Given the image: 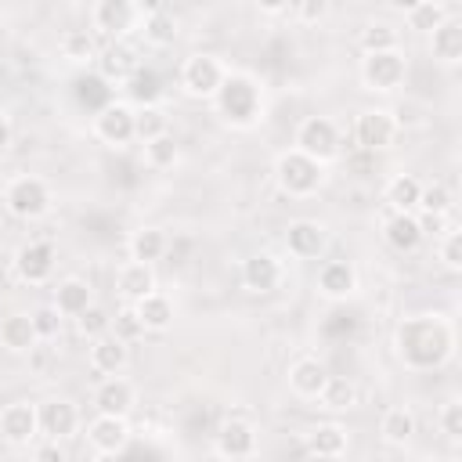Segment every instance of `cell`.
Listing matches in <instances>:
<instances>
[{"mask_svg":"<svg viewBox=\"0 0 462 462\" xmlns=\"http://www.w3.org/2000/svg\"><path fill=\"white\" fill-rule=\"evenodd\" d=\"M393 346H397V357L408 365V368H440L451 354H455V328L451 321H444L440 314H419V318H404L397 325V336H393Z\"/></svg>","mask_w":462,"mask_h":462,"instance_id":"6da1fadb","label":"cell"},{"mask_svg":"<svg viewBox=\"0 0 462 462\" xmlns=\"http://www.w3.org/2000/svg\"><path fill=\"white\" fill-rule=\"evenodd\" d=\"M213 105L220 112L224 123L231 126H253L263 116V90L253 76L245 72H227L220 90L213 94Z\"/></svg>","mask_w":462,"mask_h":462,"instance_id":"7a4b0ae2","label":"cell"},{"mask_svg":"<svg viewBox=\"0 0 462 462\" xmlns=\"http://www.w3.org/2000/svg\"><path fill=\"white\" fill-rule=\"evenodd\" d=\"M274 180L289 199H310L325 184V162L303 155L300 148H289L274 159Z\"/></svg>","mask_w":462,"mask_h":462,"instance_id":"3957f363","label":"cell"},{"mask_svg":"<svg viewBox=\"0 0 462 462\" xmlns=\"http://www.w3.org/2000/svg\"><path fill=\"white\" fill-rule=\"evenodd\" d=\"M51 206H54L51 184L36 173H18L4 184V209L14 220H40L51 213Z\"/></svg>","mask_w":462,"mask_h":462,"instance_id":"277c9868","label":"cell"},{"mask_svg":"<svg viewBox=\"0 0 462 462\" xmlns=\"http://www.w3.org/2000/svg\"><path fill=\"white\" fill-rule=\"evenodd\" d=\"M408 76V58L401 47H390V51H368L361 58V83L365 90H375V94H390L404 83Z\"/></svg>","mask_w":462,"mask_h":462,"instance_id":"5b68a950","label":"cell"},{"mask_svg":"<svg viewBox=\"0 0 462 462\" xmlns=\"http://www.w3.org/2000/svg\"><path fill=\"white\" fill-rule=\"evenodd\" d=\"M292 148H300L303 155H310L318 162H332L339 155V126L328 116H307L296 126Z\"/></svg>","mask_w":462,"mask_h":462,"instance_id":"8992f818","label":"cell"},{"mask_svg":"<svg viewBox=\"0 0 462 462\" xmlns=\"http://www.w3.org/2000/svg\"><path fill=\"white\" fill-rule=\"evenodd\" d=\"M227 76V65L217 54H191L180 65V87L188 97H213Z\"/></svg>","mask_w":462,"mask_h":462,"instance_id":"52a82bcc","label":"cell"},{"mask_svg":"<svg viewBox=\"0 0 462 462\" xmlns=\"http://www.w3.org/2000/svg\"><path fill=\"white\" fill-rule=\"evenodd\" d=\"M256 448H260V433H256V426H253L249 419H242V415L224 419L220 430H217V437H213V451H217L220 458H253Z\"/></svg>","mask_w":462,"mask_h":462,"instance_id":"ba28073f","label":"cell"},{"mask_svg":"<svg viewBox=\"0 0 462 462\" xmlns=\"http://www.w3.org/2000/svg\"><path fill=\"white\" fill-rule=\"evenodd\" d=\"M40 437V415L32 401H11L0 408V440L11 448H29Z\"/></svg>","mask_w":462,"mask_h":462,"instance_id":"9c48e42d","label":"cell"},{"mask_svg":"<svg viewBox=\"0 0 462 462\" xmlns=\"http://www.w3.org/2000/svg\"><path fill=\"white\" fill-rule=\"evenodd\" d=\"M130 422L126 415H94L87 422V444L94 455H123L130 448Z\"/></svg>","mask_w":462,"mask_h":462,"instance_id":"30bf717a","label":"cell"},{"mask_svg":"<svg viewBox=\"0 0 462 462\" xmlns=\"http://www.w3.org/2000/svg\"><path fill=\"white\" fill-rule=\"evenodd\" d=\"M14 274L25 282V285H47L54 278V263H58V253L51 242H25L18 245L14 253Z\"/></svg>","mask_w":462,"mask_h":462,"instance_id":"8fae6325","label":"cell"},{"mask_svg":"<svg viewBox=\"0 0 462 462\" xmlns=\"http://www.w3.org/2000/svg\"><path fill=\"white\" fill-rule=\"evenodd\" d=\"M137 22H141V7L134 0H97L90 11L94 32H105L112 40H123L130 29H137Z\"/></svg>","mask_w":462,"mask_h":462,"instance_id":"7c38bea8","label":"cell"},{"mask_svg":"<svg viewBox=\"0 0 462 462\" xmlns=\"http://www.w3.org/2000/svg\"><path fill=\"white\" fill-rule=\"evenodd\" d=\"M393 137H397L393 112H386V108H365V112H357V119H354V141L365 152H383V148L393 144Z\"/></svg>","mask_w":462,"mask_h":462,"instance_id":"4fadbf2b","label":"cell"},{"mask_svg":"<svg viewBox=\"0 0 462 462\" xmlns=\"http://www.w3.org/2000/svg\"><path fill=\"white\" fill-rule=\"evenodd\" d=\"M94 137L112 144V148L130 144L134 141V108L123 101H105L94 112Z\"/></svg>","mask_w":462,"mask_h":462,"instance_id":"5bb4252c","label":"cell"},{"mask_svg":"<svg viewBox=\"0 0 462 462\" xmlns=\"http://www.w3.org/2000/svg\"><path fill=\"white\" fill-rule=\"evenodd\" d=\"M36 415H40V437H54V440H65L79 430V408L69 401V397H47L36 404Z\"/></svg>","mask_w":462,"mask_h":462,"instance_id":"9a60e30c","label":"cell"},{"mask_svg":"<svg viewBox=\"0 0 462 462\" xmlns=\"http://www.w3.org/2000/svg\"><path fill=\"white\" fill-rule=\"evenodd\" d=\"M282 278H285V267L274 253H253V256L242 260V285L256 296L274 292L282 285Z\"/></svg>","mask_w":462,"mask_h":462,"instance_id":"2e32d148","label":"cell"},{"mask_svg":"<svg viewBox=\"0 0 462 462\" xmlns=\"http://www.w3.org/2000/svg\"><path fill=\"white\" fill-rule=\"evenodd\" d=\"M325 245H328V231H325V224H318V220L300 217V220H292L289 231H285V249H289V256H296V260H318V256L325 253Z\"/></svg>","mask_w":462,"mask_h":462,"instance_id":"e0dca14e","label":"cell"},{"mask_svg":"<svg viewBox=\"0 0 462 462\" xmlns=\"http://www.w3.org/2000/svg\"><path fill=\"white\" fill-rule=\"evenodd\" d=\"M314 285H318V296L339 303V300H350L357 292V271H354L350 260H325L318 267Z\"/></svg>","mask_w":462,"mask_h":462,"instance_id":"ac0fdd59","label":"cell"},{"mask_svg":"<svg viewBox=\"0 0 462 462\" xmlns=\"http://www.w3.org/2000/svg\"><path fill=\"white\" fill-rule=\"evenodd\" d=\"M90 368L97 375H123L126 365H130V343L119 339L116 332H105V336H94L90 339Z\"/></svg>","mask_w":462,"mask_h":462,"instance_id":"d6986e66","label":"cell"},{"mask_svg":"<svg viewBox=\"0 0 462 462\" xmlns=\"http://www.w3.org/2000/svg\"><path fill=\"white\" fill-rule=\"evenodd\" d=\"M422 224H419V213L411 209H393L386 220H383V242L393 249V253H415L422 245Z\"/></svg>","mask_w":462,"mask_h":462,"instance_id":"ffe728a7","label":"cell"},{"mask_svg":"<svg viewBox=\"0 0 462 462\" xmlns=\"http://www.w3.org/2000/svg\"><path fill=\"white\" fill-rule=\"evenodd\" d=\"M137 404V390L123 375H105L94 390V411L101 415H130Z\"/></svg>","mask_w":462,"mask_h":462,"instance_id":"44dd1931","label":"cell"},{"mask_svg":"<svg viewBox=\"0 0 462 462\" xmlns=\"http://www.w3.org/2000/svg\"><path fill=\"white\" fill-rule=\"evenodd\" d=\"M152 289H155V271H152V263L130 256V260L116 271V292H119L123 303H137V300L148 296Z\"/></svg>","mask_w":462,"mask_h":462,"instance_id":"7402d4cb","label":"cell"},{"mask_svg":"<svg viewBox=\"0 0 462 462\" xmlns=\"http://www.w3.org/2000/svg\"><path fill=\"white\" fill-rule=\"evenodd\" d=\"M51 303L58 307L61 318H79V314L94 303V289H90L87 278L69 274V278H61V282L54 285V300H51Z\"/></svg>","mask_w":462,"mask_h":462,"instance_id":"603a6c76","label":"cell"},{"mask_svg":"<svg viewBox=\"0 0 462 462\" xmlns=\"http://www.w3.org/2000/svg\"><path fill=\"white\" fill-rule=\"evenodd\" d=\"M325 379H328V368L318 357H296L289 365V390L296 397H303V401H314L321 393Z\"/></svg>","mask_w":462,"mask_h":462,"instance_id":"cb8c5ba5","label":"cell"},{"mask_svg":"<svg viewBox=\"0 0 462 462\" xmlns=\"http://www.w3.org/2000/svg\"><path fill=\"white\" fill-rule=\"evenodd\" d=\"M36 343H40V336H36L29 314L14 310V314L0 318V346L7 354H29V350H36Z\"/></svg>","mask_w":462,"mask_h":462,"instance_id":"d4e9b609","label":"cell"},{"mask_svg":"<svg viewBox=\"0 0 462 462\" xmlns=\"http://www.w3.org/2000/svg\"><path fill=\"white\" fill-rule=\"evenodd\" d=\"M430 51L440 65H458L462 61V22L458 18H444L433 32H430Z\"/></svg>","mask_w":462,"mask_h":462,"instance_id":"484cf974","label":"cell"},{"mask_svg":"<svg viewBox=\"0 0 462 462\" xmlns=\"http://www.w3.org/2000/svg\"><path fill=\"white\" fill-rule=\"evenodd\" d=\"M134 310H137V318H141V325H144V332H166L170 325H173V300L166 296V292H159V289H152L148 296H141L137 303H134Z\"/></svg>","mask_w":462,"mask_h":462,"instance_id":"4316f807","label":"cell"},{"mask_svg":"<svg viewBox=\"0 0 462 462\" xmlns=\"http://www.w3.org/2000/svg\"><path fill=\"white\" fill-rule=\"evenodd\" d=\"M303 451L314 458H339V455H346V430L339 422H321L307 433Z\"/></svg>","mask_w":462,"mask_h":462,"instance_id":"83f0119b","label":"cell"},{"mask_svg":"<svg viewBox=\"0 0 462 462\" xmlns=\"http://www.w3.org/2000/svg\"><path fill=\"white\" fill-rule=\"evenodd\" d=\"M141 36H144V43L148 47H170L173 40H177V32H180V25H177V14L173 11H166V7H155V11H148V14H141Z\"/></svg>","mask_w":462,"mask_h":462,"instance_id":"f1b7e54d","label":"cell"},{"mask_svg":"<svg viewBox=\"0 0 462 462\" xmlns=\"http://www.w3.org/2000/svg\"><path fill=\"white\" fill-rule=\"evenodd\" d=\"M94 61L101 65V76H105V79H130V76L141 69L137 54H134L123 40H112V43L101 51V58H94Z\"/></svg>","mask_w":462,"mask_h":462,"instance_id":"f546056e","label":"cell"},{"mask_svg":"<svg viewBox=\"0 0 462 462\" xmlns=\"http://www.w3.org/2000/svg\"><path fill=\"white\" fill-rule=\"evenodd\" d=\"M415 430H419V426H415L411 408H390V411H383V419H379V437H383L390 448L411 444Z\"/></svg>","mask_w":462,"mask_h":462,"instance_id":"4dcf8cb0","label":"cell"},{"mask_svg":"<svg viewBox=\"0 0 462 462\" xmlns=\"http://www.w3.org/2000/svg\"><path fill=\"white\" fill-rule=\"evenodd\" d=\"M159 134H170V116H166V108L155 105V101L134 108V141L144 144V141H152V137H159Z\"/></svg>","mask_w":462,"mask_h":462,"instance_id":"1f68e13d","label":"cell"},{"mask_svg":"<svg viewBox=\"0 0 462 462\" xmlns=\"http://www.w3.org/2000/svg\"><path fill=\"white\" fill-rule=\"evenodd\" d=\"M58 51H61V58H69L76 65H90L97 58V43H94L90 29H65L58 40Z\"/></svg>","mask_w":462,"mask_h":462,"instance_id":"d6a6232c","label":"cell"},{"mask_svg":"<svg viewBox=\"0 0 462 462\" xmlns=\"http://www.w3.org/2000/svg\"><path fill=\"white\" fill-rule=\"evenodd\" d=\"M166 249H170V238H166L162 227H141V231H134V238H130V256H134V260H144V263L162 260Z\"/></svg>","mask_w":462,"mask_h":462,"instance_id":"836d02e7","label":"cell"},{"mask_svg":"<svg viewBox=\"0 0 462 462\" xmlns=\"http://www.w3.org/2000/svg\"><path fill=\"white\" fill-rule=\"evenodd\" d=\"M314 401L321 408H328V411H346V408L357 404V386L350 379H343V375H328L325 386H321V393Z\"/></svg>","mask_w":462,"mask_h":462,"instance_id":"e575fe53","label":"cell"},{"mask_svg":"<svg viewBox=\"0 0 462 462\" xmlns=\"http://www.w3.org/2000/svg\"><path fill=\"white\" fill-rule=\"evenodd\" d=\"M419 195H422V180H419L415 173H397V177H390V184H386V202H390V209H411V213H415Z\"/></svg>","mask_w":462,"mask_h":462,"instance_id":"d590c367","label":"cell"},{"mask_svg":"<svg viewBox=\"0 0 462 462\" xmlns=\"http://www.w3.org/2000/svg\"><path fill=\"white\" fill-rule=\"evenodd\" d=\"M180 162V148L170 134H159L152 141H144V166L152 170H173Z\"/></svg>","mask_w":462,"mask_h":462,"instance_id":"8d00e7d4","label":"cell"},{"mask_svg":"<svg viewBox=\"0 0 462 462\" xmlns=\"http://www.w3.org/2000/svg\"><path fill=\"white\" fill-rule=\"evenodd\" d=\"M404 18H408V25H411L415 32H426V36H430V32L448 18V7H444L440 0H422V4H419L415 11H408Z\"/></svg>","mask_w":462,"mask_h":462,"instance_id":"74e56055","label":"cell"},{"mask_svg":"<svg viewBox=\"0 0 462 462\" xmlns=\"http://www.w3.org/2000/svg\"><path fill=\"white\" fill-rule=\"evenodd\" d=\"M451 206H455V199H451L448 184L433 180V184H422V195H419L415 213H437V217H448V213H451Z\"/></svg>","mask_w":462,"mask_h":462,"instance_id":"f35d334b","label":"cell"},{"mask_svg":"<svg viewBox=\"0 0 462 462\" xmlns=\"http://www.w3.org/2000/svg\"><path fill=\"white\" fill-rule=\"evenodd\" d=\"M357 40H361V51L365 54L368 51H390V47H397V29H390L383 22H368Z\"/></svg>","mask_w":462,"mask_h":462,"instance_id":"ab89813d","label":"cell"},{"mask_svg":"<svg viewBox=\"0 0 462 462\" xmlns=\"http://www.w3.org/2000/svg\"><path fill=\"white\" fill-rule=\"evenodd\" d=\"M437 260H440L448 271H462V231H458V227L440 231V242H437Z\"/></svg>","mask_w":462,"mask_h":462,"instance_id":"60d3db41","label":"cell"},{"mask_svg":"<svg viewBox=\"0 0 462 462\" xmlns=\"http://www.w3.org/2000/svg\"><path fill=\"white\" fill-rule=\"evenodd\" d=\"M76 328H79V336H87V339H94V336H105L108 328H112V314L105 310V307H97V303H90L79 318H76Z\"/></svg>","mask_w":462,"mask_h":462,"instance_id":"b9f144b4","label":"cell"},{"mask_svg":"<svg viewBox=\"0 0 462 462\" xmlns=\"http://www.w3.org/2000/svg\"><path fill=\"white\" fill-rule=\"evenodd\" d=\"M108 332H116L119 339H126V343H134V339H141L144 336V325H141V318H137V310H134V303H126L116 318H112V328Z\"/></svg>","mask_w":462,"mask_h":462,"instance_id":"7bdbcfd3","label":"cell"},{"mask_svg":"<svg viewBox=\"0 0 462 462\" xmlns=\"http://www.w3.org/2000/svg\"><path fill=\"white\" fill-rule=\"evenodd\" d=\"M29 318H32V328H36V336H40V339H58V332H61V314H58V307H54V303L36 307Z\"/></svg>","mask_w":462,"mask_h":462,"instance_id":"ee69618b","label":"cell"},{"mask_svg":"<svg viewBox=\"0 0 462 462\" xmlns=\"http://www.w3.org/2000/svg\"><path fill=\"white\" fill-rule=\"evenodd\" d=\"M437 426H440V433H444L448 440H462V401H458V397H451V401L440 408Z\"/></svg>","mask_w":462,"mask_h":462,"instance_id":"f6af8a7d","label":"cell"},{"mask_svg":"<svg viewBox=\"0 0 462 462\" xmlns=\"http://www.w3.org/2000/svg\"><path fill=\"white\" fill-rule=\"evenodd\" d=\"M130 90L141 97V105H148V101H155V94H159V76H155L152 69H137V72L130 76Z\"/></svg>","mask_w":462,"mask_h":462,"instance_id":"bcb514c9","label":"cell"},{"mask_svg":"<svg viewBox=\"0 0 462 462\" xmlns=\"http://www.w3.org/2000/svg\"><path fill=\"white\" fill-rule=\"evenodd\" d=\"M300 22H321L328 14V0H296Z\"/></svg>","mask_w":462,"mask_h":462,"instance_id":"7dc6e473","label":"cell"},{"mask_svg":"<svg viewBox=\"0 0 462 462\" xmlns=\"http://www.w3.org/2000/svg\"><path fill=\"white\" fill-rule=\"evenodd\" d=\"M36 458H58V462H65V448H61V440L47 437V444L36 448Z\"/></svg>","mask_w":462,"mask_h":462,"instance_id":"c3c4849f","label":"cell"},{"mask_svg":"<svg viewBox=\"0 0 462 462\" xmlns=\"http://www.w3.org/2000/svg\"><path fill=\"white\" fill-rule=\"evenodd\" d=\"M11 137H14V130H11V119L0 112V155L11 148Z\"/></svg>","mask_w":462,"mask_h":462,"instance_id":"681fc988","label":"cell"},{"mask_svg":"<svg viewBox=\"0 0 462 462\" xmlns=\"http://www.w3.org/2000/svg\"><path fill=\"white\" fill-rule=\"evenodd\" d=\"M253 4H256L263 14H282V11L289 7V0H253Z\"/></svg>","mask_w":462,"mask_h":462,"instance_id":"f907efd6","label":"cell"},{"mask_svg":"<svg viewBox=\"0 0 462 462\" xmlns=\"http://www.w3.org/2000/svg\"><path fill=\"white\" fill-rule=\"evenodd\" d=\"M386 4H390V7L397 11V14H408V11H415V7L422 4V0H386Z\"/></svg>","mask_w":462,"mask_h":462,"instance_id":"816d5d0a","label":"cell"}]
</instances>
